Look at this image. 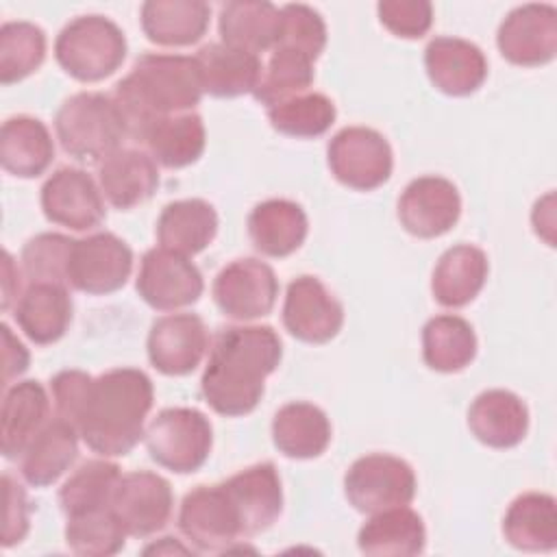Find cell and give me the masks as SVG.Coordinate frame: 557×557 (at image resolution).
Returning a JSON list of instances; mask_svg holds the SVG:
<instances>
[{
  "instance_id": "f1b7e54d",
  "label": "cell",
  "mask_w": 557,
  "mask_h": 557,
  "mask_svg": "<svg viewBox=\"0 0 557 557\" xmlns=\"http://www.w3.org/2000/svg\"><path fill=\"white\" fill-rule=\"evenodd\" d=\"M78 431L63 418L50 420L20 457V472L33 487L57 483L78 457Z\"/></svg>"
},
{
  "instance_id": "5bb4252c",
  "label": "cell",
  "mask_w": 557,
  "mask_h": 557,
  "mask_svg": "<svg viewBox=\"0 0 557 557\" xmlns=\"http://www.w3.org/2000/svg\"><path fill=\"white\" fill-rule=\"evenodd\" d=\"M41 211L48 222L72 228H96L104 215V196L100 185L81 168L54 170L41 187Z\"/></svg>"
},
{
  "instance_id": "30bf717a",
  "label": "cell",
  "mask_w": 557,
  "mask_h": 557,
  "mask_svg": "<svg viewBox=\"0 0 557 557\" xmlns=\"http://www.w3.org/2000/svg\"><path fill=\"white\" fill-rule=\"evenodd\" d=\"M133 272V250L113 233L74 239L67 259V285L89 296L122 289Z\"/></svg>"
},
{
  "instance_id": "836d02e7",
  "label": "cell",
  "mask_w": 557,
  "mask_h": 557,
  "mask_svg": "<svg viewBox=\"0 0 557 557\" xmlns=\"http://www.w3.org/2000/svg\"><path fill=\"white\" fill-rule=\"evenodd\" d=\"M272 442L289 459H313L331 444V422L313 403H287L274 413Z\"/></svg>"
},
{
  "instance_id": "e0dca14e",
  "label": "cell",
  "mask_w": 557,
  "mask_h": 557,
  "mask_svg": "<svg viewBox=\"0 0 557 557\" xmlns=\"http://www.w3.org/2000/svg\"><path fill=\"white\" fill-rule=\"evenodd\" d=\"M461 215V196L453 181L444 176L413 178L398 200L403 228L420 239L448 233Z\"/></svg>"
},
{
  "instance_id": "ffe728a7",
  "label": "cell",
  "mask_w": 557,
  "mask_h": 557,
  "mask_svg": "<svg viewBox=\"0 0 557 557\" xmlns=\"http://www.w3.org/2000/svg\"><path fill=\"white\" fill-rule=\"evenodd\" d=\"M424 67L435 89L446 96H470L487 76L483 50L461 37H435L424 48Z\"/></svg>"
},
{
  "instance_id": "9c48e42d",
  "label": "cell",
  "mask_w": 557,
  "mask_h": 557,
  "mask_svg": "<svg viewBox=\"0 0 557 557\" xmlns=\"http://www.w3.org/2000/svg\"><path fill=\"white\" fill-rule=\"evenodd\" d=\"M178 529L202 553H224L244 537L237 507L224 483L187 492L178 509Z\"/></svg>"
},
{
  "instance_id": "52a82bcc",
  "label": "cell",
  "mask_w": 557,
  "mask_h": 557,
  "mask_svg": "<svg viewBox=\"0 0 557 557\" xmlns=\"http://www.w3.org/2000/svg\"><path fill=\"white\" fill-rule=\"evenodd\" d=\"M344 494L361 513L409 505L416 496V472L400 457L385 453L363 455L346 470Z\"/></svg>"
},
{
  "instance_id": "484cf974",
  "label": "cell",
  "mask_w": 557,
  "mask_h": 557,
  "mask_svg": "<svg viewBox=\"0 0 557 557\" xmlns=\"http://www.w3.org/2000/svg\"><path fill=\"white\" fill-rule=\"evenodd\" d=\"M487 255L472 244H457L442 252L433 268V298L448 309L472 302L487 281Z\"/></svg>"
},
{
  "instance_id": "1f68e13d",
  "label": "cell",
  "mask_w": 557,
  "mask_h": 557,
  "mask_svg": "<svg viewBox=\"0 0 557 557\" xmlns=\"http://www.w3.org/2000/svg\"><path fill=\"white\" fill-rule=\"evenodd\" d=\"M281 9L265 0H233L220 7L222 44L248 52L274 50L281 37Z\"/></svg>"
},
{
  "instance_id": "ab89813d",
  "label": "cell",
  "mask_w": 557,
  "mask_h": 557,
  "mask_svg": "<svg viewBox=\"0 0 557 557\" xmlns=\"http://www.w3.org/2000/svg\"><path fill=\"white\" fill-rule=\"evenodd\" d=\"M46 33L33 22H4L0 28V83L13 85L41 67Z\"/></svg>"
},
{
  "instance_id": "6da1fadb",
  "label": "cell",
  "mask_w": 557,
  "mask_h": 557,
  "mask_svg": "<svg viewBox=\"0 0 557 557\" xmlns=\"http://www.w3.org/2000/svg\"><path fill=\"white\" fill-rule=\"evenodd\" d=\"M152 400V381L137 368H113L100 376L70 370L54 385L57 418L102 457L128 455L139 444Z\"/></svg>"
},
{
  "instance_id": "c3c4849f",
  "label": "cell",
  "mask_w": 557,
  "mask_h": 557,
  "mask_svg": "<svg viewBox=\"0 0 557 557\" xmlns=\"http://www.w3.org/2000/svg\"><path fill=\"white\" fill-rule=\"evenodd\" d=\"M20 272L13 263V257L9 252H4V261H2V309L9 311L11 302L20 300Z\"/></svg>"
},
{
  "instance_id": "83f0119b",
  "label": "cell",
  "mask_w": 557,
  "mask_h": 557,
  "mask_svg": "<svg viewBox=\"0 0 557 557\" xmlns=\"http://www.w3.org/2000/svg\"><path fill=\"white\" fill-rule=\"evenodd\" d=\"M144 35L157 46H191L209 28L211 7L202 0H148L139 11Z\"/></svg>"
},
{
  "instance_id": "ee69618b",
  "label": "cell",
  "mask_w": 557,
  "mask_h": 557,
  "mask_svg": "<svg viewBox=\"0 0 557 557\" xmlns=\"http://www.w3.org/2000/svg\"><path fill=\"white\" fill-rule=\"evenodd\" d=\"M281 37L276 46L298 50L315 61L326 46V24L322 15L307 4H285L281 7Z\"/></svg>"
},
{
  "instance_id": "f6af8a7d",
  "label": "cell",
  "mask_w": 557,
  "mask_h": 557,
  "mask_svg": "<svg viewBox=\"0 0 557 557\" xmlns=\"http://www.w3.org/2000/svg\"><path fill=\"white\" fill-rule=\"evenodd\" d=\"M376 13L381 24L403 39H420L433 24V7L426 0H383Z\"/></svg>"
},
{
  "instance_id": "74e56055",
  "label": "cell",
  "mask_w": 557,
  "mask_h": 557,
  "mask_svg": "<svg viewBox=\"0 0 557 557\" xmlns=\"http://www.w3.org/2000/svg\"><path fill=\"white\" fill-rule=\"evenodd\" d=\"M120 476V466L113 461L89 459L81 463L59 490V503L65 518L111 507Z\"/></svg>"
},
{
  "instance_id": "7402d4cb",
  "label": "cell",
  "mask_w": 557,
  "mask_h": 557,
  "mask_svg": "<svg viewBox=\"0 0 557 557\" xmlns=\"http://www.w3.org/2000/svg\"><path fill=\"white\" fill-rule=\"evenodd\" d=\"M468 429L490 448H513L529 431V409L509 389H485L468 409Z\"/></svg>"
},
{
  "instance_id": "d590c367",
  "label": "cell",
  "mask_w": 557,
  "mask_h": 557,
  "mask_svg": "<svg viewBox=\"0 0 557 557\" xmlns=\"http://www.w3.org/2000/svg\"><path fill=\"white\" fill-rule=\"evenodd\" d=\"M141 144L148 148L154 163L170 170L187 168L205 152V122L196 111L163 117L146 131Z\"/></svg>"
},
{
  "instance_id": "ac0fdd59",
  "label": "cell",
  "mask_w": 557,
  "mask_h": 557,
  "mask_svg": "<svg viewBox=\"0 0 557 557\" xmlns=\"http://www.w3.org/2000/svg\"><path fill=\"white\" fill-rule=\"evenodd\" d=\"M148 359L165 376H185L194 372L209 350V333L196 313H168L152 322Z\"/></svg>"
},
{
  "instance_id": "d6986e66",
  "label": "cell",
  "mask_w": 557,
  "mask_h": 557,
  "mask_svg": "<svg viewBox=\"0 0 557 557\" xmlns=\"http://www.w3.org/2000/svg\"><path fill=\"white\" fill-rule=\"evenodd\" d=\"M233 498L244 537L268 531L283 511V487L274 463L261 461L222 481Z\"/></svg>"
},
{
  "instance_id": "3957f363",
  "label": "cell",
  "mask_w": 557,
  "mask_h": 557,
  "mask_svg": "<svg viewBox=\"0 0 557 557\" xmlns=\"http://www.w3.org/2000/svg\"><path fill=\"white\" fill-rule=\"evenodd\" d=\"M202 94L196 57L146 52L115 85L113 100L126 122L128 137L141 141L154 122L194 111Z\"/></svg>"
},
{
  "instance_id": "4fadbf2b",
  "label": "cell",
  "mask_w": 557,
  "mask_h": 557,
  "mask_svg": "<svg viewBox=\"0 0 557 557\" xmlns=\"http://www.w3.org/2000/svg\"><path fill=\"white\" fill-rule=\"evenodd\" d=\"M496 46L513 65L537 67L557 54V9L553 4H520L507 13L496 33Z\"/></svg>"
},
{
  "instance_id": "277c9868",
  "label": "cell",
  "mask_w": 557,
  "mask_h": 557,
  "mask_svg": "<svg viewBox=\"0 0 557 557\" xmlns=\"http://www.w3.org/2000/svg\"><path fill=\"white\" fill-rule=\"evenodd\" d=\"M54 131L61 148L76 161L100 163L122 148L126 122L113 100L100 91H78L57 111Z\"/></svg>"
},
{
  "instance_id": "b9f144b4",
  "label": "cell",
  "mask_w": 557,
  "mask_h": 557,
  "mask_svg": "<svg viewBox=\"0 0 557 557\" xmlns=\"http://www.w3.org/2000/svg\"><path fill=\"white\" fill-rule=\"evenodd\" d=\"M126 529L113 507L70 516L65 522V544L85 557H109L124 548Z\"/></svg>"
},
{
  "instance_id": "603a6c76",
  "label": "cell",
  "mask_w": 557,
  "mask_h": 557,
  "mask_svg": "<svg viewBox=\"0 0 557 557\" xmlns=\"http://www.w3.org/2000/svg\"><path fill=\"white\" fill-rule=\"evenodd\" d=\"M98 185L111 207L126 211L157 191L159 170L148 152L120 148L98 163Z\"/></svg>"
},
{
  "instance_id": "e575fe53",
  "label": "cell",
  "mask_w": 557,
  "mask_h": 557,
  "mask_svg": "<svg viewBox=\"0 0 557 557\" xmlns=\"http://www.w3.org/2000/svg\"><path fill=\"white\" fill-rule=\"evenodd\" d=\"M505 540L529 553H546L557 546V507L544 492H527L511 500L503 518Z\"/></svg>"
},
{
  "instance_id": "8d00e7d4",
  "label": "cell",
  "mask_w": 557,
  "mask_h": 557,
  "mask_svg": "<svg viewBox=\"0 0 557 557\" xmlns=\"http://www.w3.org/2000/svg\"><path fill=\"white\" fill-rule=\"evenodd\" d=\"M476 357V335L468 320L453 313H442L426 320L422 329V359L444 374L461 372Z\"/></svg>"
},
{
  "instance_id": "7dc6e473",
  "label": "cell",
  "mask_w": 557,
  "mask_h": 557,
  "mask_svg": "<svg viewBox=\"0 0 557 557\" xmlns=\"http://www.w3.org/2000/svg\"><path fill=\"white\" fill-rule=\"evenodd\" d=\"M0 331H2V363H4L2 385L9 387L15 376H20L28 370L30 355H28L26 346L11 333L9 324H2Z\"/></svg>"
},
{
  "instance_id": "7a4b0ae2",
  "label": "cell",
  "mask_w": 557,
  "mask_h": 557,
  "mask_svg": "<svg viewBox=\"0 0 557 557\" xmlns=\"http://www.w3.org/2000/svg\"><path fill=\"white\" fill-rule=\"evenodd\" d=\"M281 357L283 346L272 326L220 329L200 379L205 403L226 418L255 411L265 392V379L278 368Z\"/></svg>"
},
{
  "instance_id": "8fae6325",
  "label": "cell",
  "mask_w": 557,
  "mask_h": 557,
  "mask_svg": "<svg viewBox=\"0 0 557 557\" xmlns=\"http://www.w3.org/2000/svg\"><path fill=\"white\" fill-rule=\"evenodd\" d=\"M211 294L224 315L237 322H250L274 309L278 278L261 259H235L218 272Z\"/></svg>"
},
{
  "instance_id": "cb8c5ba5",
  "label": "cell",
  "mask_w": 557,
  "mask_h": 557,
  "mask_svg": "<svg viewBox=\"0 0 557 557\" xmlns=\"http://www.w3.org/2000/svg\"><path fill=\"white\" fill-rule=\"evenodd\" d=\"M202 89L213 98H237L255 94L263 65L259 54L233 48L222 41L202 46L196 52Z\"/></svg>"
},
{
  "instance_id": "d4e9b609",
  "label": "cell",
  "mask_w": 557,
  "mask_h": 557,
  "mask_svg": "<svg viewBox=\"0 0 557 557\" xmlns=\"http://www.w3.org/2000/svg\"><path fill=\"white\" fill-rule=\"evenodd\" d=\"M307 231V213L294 200L270 198L259 202L248 215L250 242L265 257H289L302 246Z\"/></svg>"
},
{
  "instance_id": "8992f818",
  "label": "cell",
  "mask_w": 557,
  "mask_h": 557,
  "mask_svg": "<svg viewBox=\"0 0 557 557\" xmlns=\"http://www.w3.org/2000/svg\"><path fill=\"white\" fill-rule=\"evenodd\" d=\"M146 448L161 468L189 474L205 466L213 446L209 418L194 407H168L148 424Z\"/></svg>"
},
{
  "instance_id": "d6a6232c",
  "label": "cell",
  "mask_w": 557,
  "mask_h": 557,
  "mask_svg": "<svg viewBox=\"0 0 557 557\" xmlns=\"http://www.w3.org/2000/svg\"><path fill=\"white\" fill-rule=\"evenodd\" d=\"M54 159V144L46 124L30 115H15L0 131V163L17 178L41 176Z\"/></svg>"
},
{
  "instance_id": "7c38bea8",
  "label": "cell",
  "mask_w": 557,
  "mask_h": 557,
  "mask_svg": "<svg viewBox=\"0 0 557 557\" xmlns=\"http://www.w3.org/2000/svg\"><path fill=\"white\" fill-rule=\"evenodd\" d=\"M137 294L157 311H176L198 302L205 289L200 270L178 252L150 248L139 263Z\"/></svg>"
},
{
  "instance_id": "9a60e30c",
  "label": "cell",
  "mask_w": 557,
  "mask_h": 557,
  "mask_svg": "<svg viewBox=\"0 0 557 557\" xmlns=\"http://www.w3.org/2000/svg\"><path fill=\"white\" fill-rule=\"evenodd\" d=\"M111 507L128 535L148 537L170 522L174 494L161 474L133 470L120 476Z\"/></svg>"
},
{
  "instance_id": "681fc988",
  "label": "cell",
  "mask_w": 557,
  "mask_h": 557,
  "mask_svg": "<svg viewBox=\"0 0 557 557\" xmlns=\"http://www.w3.org/2000/svg\"><path fill=\"white\" fill-rule=\"evenodd\" d=\"M163 544H165V546H161V544L148 546L144 553H163V550H165V553H189V548L176 544L174 537H163Z\"/></svg>"
},
{
  "instance_id": "4316f807",
  "label": "cell",
  "mask_w": 557,
  "mask_h": 557,
  "mask_svg": "<svg viewBox=\"0 0 557 557\" xmlns=\"http://www.w3.org/2000/svg\"><path fill=\"white\" fill-rule=\"evenodd\" d=\"M157 242L161 248L194 257L202 252L218 233V213L202 198L168 202L157 220Z\"/></svg>"
},
{
  "instance_id": "44dd1931",
  "label": "cell",
  "mask_w": 557,
  "mask_h": 557,
  "mask_svg": "<svg viewBox=\"0 0 557 557\" xmlns=\"http://www.w3.org/2000/svg\"><path fill=\"white\" fill-rule=\"evenodd\" d=\"M50 398L46 387L35 381H17L4 389L0 435L4 459H20L35 435L50 422Z\"/></svg>"
},
{
  "instance_id": "f35d334b",
  "label": "cell",
  "mask_w": 557,
  "mask_h": 557,
  "mask_svg": "<svg viewBox=\"0 0 557 557\" xmlns=\"http://www.w3.org/2000/svg\"><path fill=\"white\" fill-rule=\"evenodd\" d=\"M313 83V61L292 48L276 46L261 72L259 85L255 89V100L268 109L300 96Z\"/></svg>"
},
{
  "instance_id": "4dcf8cb0",
  "label": "cell",
  "mask_w": 557,
  "mask_h": 557,
  "mask_svg": "<svg viewBox=\"0 0 557 557\" xmlns=\"http://www.w3.org/2000/svg\"><path fill=\"white\" fill-rule=\"evenodd\" d=\"M13 318L30 342L39 346L59 342L72 322L67 287L59 283H30L15 302Z\"/></svg>"
},
{
  "instance_id": "5b68a950",
  "label": "cell",
  "mask_w": 557,
  "mask_h": 557,
  "mask_svg": "<svg viewBox=\"0 0 557 557\" xmlns=\"http://www.w3.org/2000/svg\"><path fill=\"white\" fill-rule=\"evenodd\" d=\"M57 63L81 83L111 76L126 59L122 28L104 15H81L67 22L54 41Z\"/></svg>"
},
{
  "instance_id": "ba28073f",
  "label": "cell",
  "mask_w": 557,
  "mask_h": 557,
  "mask_svg": "<svg viewBox=\"0 0 557 557\" xmlns=\"http://www.w3.org/2000/svg\"><path fill=\"white\" fill-rule=\"evenodd\" d=\"M331 174L346 187L372 191L387 183L394 168L389 141L374 128L346 126L326 146Z\"/></svg>"
},
{
  "instance_id": "f546056e",
  "label": "cell",
  "mask_w": 557,
  "mask_h": 557,
  "mask_svg": "<svg viewBox=\"0 0 557 557\" xmlns=\"http://www.w3.org/2000/svg\"><path fill=\"white\" fill-rule=\"evenodd\" d=\"M424 544V522L407 505L370 513L357 535L359 550L372 557H409L422 553Z\"/></svg>"
},
{
  "instance_id": "60d3db41",
  "label": "cell",
  "mask_w": 557,
  "mask_h": 557,
  "mask_svg": "<svg viewBox=\"0 0 557 557\" xmlns=\"http://www.w3.org/2000/svg\"><path fill=\"white\" fill-rule=\"evenodd\" d=\"M335 115L337 109L333 100L318 91H305L268 109V120L274 131L300 139L324 135L335 122Z\"/></svg>"
},
{
  "instance_id": "2e32d148",
  "label": "cell",
  "mask_w": 557,
  "mask_h": 557,
  "mask_svg": "<svg viewBox=\"0 0 557 557\" xmlns=\"http://www.w3.org/2000/svg\"><path fill=\"white\" fill-rule=\"evenodd\" d=\"M283 324L305 344H326L342 331L344 307L318 276L302 274L287 285Z\"/></svg>"
},
{
  "instance_id": "bcb514c9",
  "label": "cell",
  "mask_w": 557,
  "mask_h": 557,
  "mask_svg": "<svg viewBox=\"0 0 557 557\" xmlns=\"http://www.w3.org/2000/svg\"><path fill=\"white\" fill-rule=\"evenodd\" d=\"M4 487V529H2V544L9 548L20 544L28 533V498L22 485L9 474H2Z\"/></svg>"
},
{
  "instance_id": "7bdbcfd3",
  "label": "cell",
  "mask_w": 557,
  "mask_h": 557,
  "mask_svg": "<svg viewBox=\"0 0 557 557\" xmlns=\"http://www.w3.org/2000/svg\"><path fill=\"white\" fill-rule=\"evenodd\" d=\"M74 239L61 233H39L22 248V270L30 283L67 285V259Z\"/></svg>"
}]
</instances>
